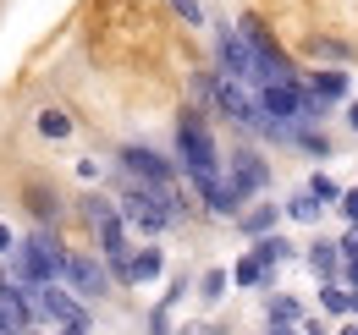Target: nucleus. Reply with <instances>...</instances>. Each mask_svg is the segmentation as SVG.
I'll return each mask as SVG.
<instances>
[{
    "label": "nucleus",
    "mask_w": 358,
    "mask_h": 335,
    "mask_svg": "<svg viewBox=\"0 0 358 335\" xmlns=\"http://www.w3.org/2000/svg\"><path fill=\"white\" fill-rule=\"evenodd\" d=\"M66 258H72V253L61 248V237L45 225V231H34L28 242H17L11 281H17V286H55V281L66 275Z\"/></svg>",
    "instance_id": "1"
},
{
    "label": "nucleus",
    "mask_w": 358,
    "mask_h": 335,
    "mask_svg": "<svg viewBox=\"0 0 358 335\" xmlns=\"http://www.w3.org/2000/svg\"><path fill=\"white\" fill-rule=\"evenodd\" d=\"M177 160H182V170H187L193 181H204V176H221L215 137H210V121H204L199 110H182V121H177Z\"/></svg>",
    "instance_id": "2"
},
{
    "label": "nucleus",
    "mask_w": 358,
    "mask_h": 335,
    "mask_svg": "<svg viewBox=\"0 0 358 335\" xmlns=\"http://www.w3.org/2000/svg\"><path fill=\"white\" fill-rule=\"evenodd\" d=\"M116 209H122V220H127V225L149 231V237H160L166 225H177V220H171V209L160 204V193H155V187H143V181H133V187L116 198Z\"/></svg>",
    "instance_id": "3"
},
{
    "label": "nucleus",
    "mask_w": 358,
    "mask_h": 335,
    "mask_svg": "<svg viewBox=\"0 0 358 335\" xmlns=\"http://www.w3.org/2000/svg\"><path fill=\"white\" fill-rule=\"evenodd\" d=\"M215 50H221V72H226V77L259 88V55H254V44H248V34H243V28H221Z\"/></svg>",
    "instance_id": "4"
},
{
    "label": "nucleus",
    "mask_w": 358,
    "mask_h": 335,
    "mask_svg": "<svg viewBox=\"0 0 358 335\" xmlns=\"http://www.w3.org/2000/svg\"><path fill=\"white\" fill-rule=\"evenodd\" d=\"M61 281H66V292H72V297H89V302L110 292V269H105V258H89V253H72Z\"/></svg>",
    "instance_id": "5"
},
{
    "label": "nucleus",
    "mask_w": 358,
    "mask_h": 335,
    "mask_svg": "<svg viewBox=\"0 0 358 335\" xmlns=\"http://www.w3.org/2000/svg\"><path fill=\"white\" fill-rule=\"evenodd\" d=\"M226 181H231V193H237V198H254V193H265L270 165L254 154V149H237V154L226 160Z\"/></svg>",
    "instance_id": "6"
},
{
    "label": "nucleus",
    "mask_w": 358,
    "mask_h": 335,
    "mask_svg": "<svg viewBox=\"0 0 358 335\" xmlns=\"http://www.w3.org/2000/svg\"><path fill=\"white\" fill-rule=\"evenodd\" d=\"M122 170L133 176V181H143V187H160V181H177V170H171V160H160L155 149H122Z\"/></svg>",
    "instance_id": "7"
},
{
    "label": "nucleus",
    "mask_w": 358,
    "mask_h": 335,
    "mask_svg": "<svg viewBox=\"0 0 358 335\" xmlns=\"http://www.w3.org/2000/svg\"><path fill=\"white\" fill-rule=\"evenodd\" d=\"M160 269H166L160 248H143V253H133V258H122V264H110V281H122V286H143V281H155Z\"/></svg>",
    "instance_id": "8"
},
{
    "label": "nucleus",
    "mask_w": 358,
    "mask_h": 335,
    "mask_svg": "<svg viewBox=\"0 0 358 335\" xmlns=\"http://www.w3.org/2000/svg\"><path fill=\"white\" fill-rule=\"evenodd\" d=\"M199 187V198H204V209L221 214V220H237V209H243V198L231 193V181L226 176H204V181H193Z\"/></svg>",
    "instance_id": "9"
},
{
    "label": "nucleus",
    "mask_w": 358,
    "mask_h": 335,
    "mask_svg": "<svg viewBox=\"0 0 358 335\" xmlns=\"http://www.w3.org/2000/svg\"><path fill=\"white\" fill-rule=\"evenodd\" d=\"M99 231V253H105V264H122V258H133L127 248V220L116 214V220H105V225H94Z\"/></svg>",
    "instance_id": "10"
},
{
    "label": "nucleus",
    "mask_w": 358,
    "mask_h": 335,
    "mask_svg": "<svg viewBox=\"0 0 358 335\" xmlns=\"http://www.w3.org/2000/svg\"><path fill=\"white\" fill-rule=\"evenodd\" d=\"M348 88H353V77H348V72H314L309 94L320 99V105H336V99H348Z\"/></svg>",
    "instance_id": "11"
},
{
    "label": "nucleus",
    "mask_w": 358,
    "mask_h": 335,
    "mask_svg": "<svg viewBox=\"0 0 358 335\" xmlns=\"http://www.w3.org/2000/svg\"><path fill=\"white\" fill-rule=\"evenodd\" d=\"M309 269L320 281H336V269H342V242H314L309 248Z\"/></svg>",
    "instance_id": "12"
},
{
    "label": "nucleus",
    "mask_w": 358,
    "mask_h": 335,
    "mask_svg": "<svg viewBox=\"0 0 358 335\" xmlns=\"http://www.w3.org/2000/svg\"><path fill=\"white\" fill-rule=\"evenodd\" d=\"M39 137H50V143H61V137H72V116H66V110H55V105H50V110H39Z\"/></svg>",
    "instance_id": "13"
},
{
    "label": "nucleus",
    "mask_w": 358,
    "mask_h": 335,
    "mask_svg": "<svg viewBox=\"0 0 358 335\" xmlns=\"http://www.w3.org/2000/svg\"><path fill=\"white\" fill-rule=\"evenodd\" d=\"M254 258H259L265 269H275V264L292 258V242H281V237H259V242H254Z\"/></svg>",
    "instance_id": "14"
},
{
    "label": "nucleus",
    "mask_w": 358,
    "mask_h": 335,
    "mask_svg": "<svg viewBox=\"0 0 358 335\" xmlns=\"http://www.w3.org/2000/svg\"><path fill=\"white\" fill-rule=\"evenodd\" d=\"M231 281H237V286H270V269L259 264V258H254V253H248V258H237Z\"/></svg>",
    "instance_id": "15"
},
{
    "label": "nucleus",
    "mask_w": 358,
    "mask_h": 335,
    "mask_svg": "<svg viewBox=\"0 0 358 335\" xmlns=\"http://www.w3.org/2000/svg\"><path fill=\"white\" fill-rule=\"evenodd\" d=\"M287 214H292V220H298V225H314V220H320V214H325V204H320V198H314L309 187H303V193H298V198H292V204H287Z\"/></svg>",
    "instance_id": "16"
},
{
    "label": "nucleus",
    "mask_w": 358,
    "mask_h": 335,
    "mask_svg": "<svg viewBox=\"0 0 358 335\" xmlns=\"http://www.w3.org/2000/svg\"><path fill=\"white\" fill-rule=\"evenodd\" d=\"M270 225H275V204H259V209L243 214V231L248 237H270Z\"/></svg>",
    "instance_id": "17"
},
{
    "label": "nucleus",
    "mask_w": 358,
    "mask_h": 335,
    "mask_svg": "<svg viewBox=\"0 0 358 335\" xmlns=\"http://www.w3.org/2000/svg\"><path fill=\"white\" fill-rule=\"evenodd\" d=\"M270 325H303V308L292 297H270Z\"/></svg>",
    "instance_id": "18"
},
{
    "label": "nucleus",
    "mask_w": 358,
    "mask_h": 335,
    "mask_svg": "<svg viewBox=\"0 0 358 335\" xmlns=\"http://www.w3.org/2000/svg\"><path fill=\"white\" fill-rule=\"evenodd\" d=\"M226 286H231V275H226V269H210V275L199 281V297H204V302H221Z\"/></svg>",
    "instance_id": "19"
},
{
    "label": "nucleus",
    "mask_w": 358,
    "mask_h": 335,
    "mask_svg": "<svg viewBox=\"0 0 358 335\" xmlns=\"http://www.w3.org/2000/svg\"><path fill=\"white\" fill-rule=\"evenodd\" d=\"M309 193L320 198V204H342V187H336L325 170H320V176H309Z\"/></svg>",
    "instance_id": "20"
},
{
    "label": "nucleus",
    "mask_w": 358,
    "mask_h": 335,
    "mask_svg": "<svg viewBox=\"0 0 358 335\" xmlns=\"http://www.w3.org/2000/svg\"><path fill=\"white\" fill-rule=\"evenodd\" d=\"M320 308H325V313H348V286L325 281V292H320Z\"/></svg>",
    "instance_id": "21"
},
{
    "label": "nucleus",
    "mask_w": 358,
    "mask_h": 335,
    "mask_svg": "<svg viewBox=\"0 0 358 335\" xmlns=\"http://www.w3.org/2000/svg\"><path fill=\"white\" fill-rule=\"evenodd\" d=\"M171 11H177L187 28H204V6H199V0H171Z\"/></svg>",
    "instance_id": "22"
},
{
    "label": "nucleus",
    "mask_w": 358,
    "mask_h": 335,
    "mask_svg": "<svg viewBox=\"0 0 358 335\" xmlns=\"http://www.w3.org/2000/svg\"><path fill=\"white\" fill-rule=\"evenodd\" d=\"M314 55H331V61H348L353 50H348V44H336V39H314Z\"/></svg>",
    "instance_id": "23"
},
{
    "label": "nucleus",
    "mask_w": 358,
    "mask_h": 335,
    "mask_svg": "<svg viewBox=\"0 0 358 335\" xmlns=\"http://www.w3.org/2000/svg\"><path fill=\"white\" fill-rule=\"evenodd\" d=\"M11 253H17V231L0 220V258H11Z\"/></svg>",
    "instance_id": "24"
},
{
    "label": "nucleus",
    "mask_w": 358,
    "mask_h": 335,
    "mask_svg": "<svg viewBox=\"0 0 358 335\" xmlns=\"http://www.w3.org/2000/svg\"><path fill=\"white\" fill-rule=\"evenodd\" d=\"M78 176H83V181H99V176H105V165H99V160H78Z\"/></svg>",
    "instance_id": "25"
},
{
    "label": "nucleus",
    "mask_w": 358,
    "mask_h": 335,
    "mask_svg": "<svg viewBox=\"0 0 358 335\" xmlns=\"http://www.w3.org/2000/svg\"><path fill=\"white\" fill-rule=\"evenodd\" d=\"M342 214L358 225V187H348V193H342Z\"/></svg>",
    "instance_id": "26"
},
{
    "label": "nucleus",
    "mask_w": 358,
    "mask_h": 335,
    "mask_svg": "<svg viewBox=\"0 0 358 335\" xmlns=\"http://www.w3.org/2000/svg\"><path fill=\"white\" fill-rule=\"evenodd\" d=\"M342 264H348V292H358V253H353V258H342Z\"/></svg>",
    "instance_id": "27"
},
{
    "label": "nucleus",
    "mask_w": 358,
    "mask_h": 335,
    "mask_svg": "<svg viewBox=\"0 0 358 335\" xmlns=\"http://www.w3.org/2000/svg\"><path fill=\"white\" fill-rule=\"evenodd\" d=\"M55 335H89V325H61Z\"/></svg>",
    "instance_id": "28"
},
{
    "label": "nucleus",
    "mask_w": 358,
    "mask_h": 335,
    "mask_svg": "<svg viewBox=\"0 0 358 335\" xmlns=\"http://www.w3.org/2000/svg\"><path fill=\"white\" fill-rule=\"evenodd\" d=\"M348 126H353V132H358V105H348Z\"/></svg>",
    "instance_id": "29"
},
{
    "label": "nucleus",
    "mask_w": 358,
    "mask_h": 335,
    "mask_svg": "<svg viewBox=\"0 0 358 335\" xmlns=\"http://www.w3.org/2000/svg\"><path fill=\"white\" fill-rule=\"evenodd\" d=\"M348 313H358V292H348Z\"/></svg>",
    "instance_id": "30"
},
{
    "label": "nucleus",
    "mask_w": 358,
    "mask_h": 335,
    "mask_svg": "<svg viewBox=\"0 0 358 335\" xmlns=\"http://www.w3.org/2000/svg\"><path fill=\"white\" fill-rule=\"evenodd\" d=\"M342 335H358V325H342Z\"/></svg>",
    "instance_id": "31"
}]
</instances>
